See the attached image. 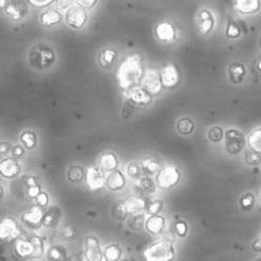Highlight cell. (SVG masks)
<instances>
[{
	"label": "cell",
	"mask_w": 261,
	"mask_h": 261,
	"mask_svg": "<svg viewBox=\"0 0 261 261\" xmlns=\"http://www.w3.org/2000/svg\"><path fill=\"white\" fill-rule=\"evenodd\" d=\"M20 165L14 158H5L0 162V174L7 179H12L20 173Z\"/></svg>",
	"instance_id": "obj_15"
},
{
	"label": "cell",
	"mask_w": 261,
	"mask_h": 261,
	"mask_svg": "<svg viewBox=\"0 0 261 261\" xmlns=\"http://www.w3.org/2000/svg\"><path fill=\"white\" fill-rule=\"evenodd\" d=\"M111 215L114 219H116L118 221H124L125 219H127V217H129L124 199H120L112 203Z\"/></svg>",
	"instance_id": "obj_26"
},
{
	"label": "cell",
	"mask_w": 261,
	"mask_h": 261,
	"mask_svg": "<svg viewBox=\"0 0 261 261\" xmlns=\"http://www.w3.org/2000/svg\"><path fill=\"white\" fill-rule=\"evenodd\" d=\"M252 249L255 253H261V238L256 239L253 244H252Z\"/></svg>",
	"instance_id": "obj_53"
},
{
	"label": "cell",
	"mask_w": 261,
	"mask_h": 261,
	"mask_svg": "<svg viewBox=\"0 0 261 261\" xmlns=\"http://www.w3.org/2000/svg\"><path fill=\"white\" fill-rule=\"evenodd\" d=\"M56 60L53 48L45 43H36L31 47L28 55L30 67L36 71L50 69Z\"/></svg>",
	"instance_id": "obj_2"
},
{
	"label": "cell",
	"mask_w": 261,
	"mask_h": 261,
	"mask_svg": "<svg viewBox=\"0 0 261 261\" xmlns=\"http://www.w3.org/2000/svg\"><path fill=\"white\" fill-rule=\"evenodd\" d=\"M177 130L179 134L181 135H190L194 132V128H195V124L194 121L191 118H181L177 122Z\"/></svg>",
	"instance_id": "obj_36"
},
{
	"label": "cell",
	"mask_w": 261,
	"mask_h": 261,
	"mask_svg": "<svg viewBox=\"0 0 261 261\" xmlns=\"http://www.w3.org/2000/svg\"><path fill=\"white\" fill-rule=\"evenodd\" d=\"M76 4H78V6H80L81 8H84L85 10L86 9H92L97 4V0H77Z\"/></svg>",
	"instance_id": "obj_51"
},
{
	"label": "cell",
	"mask_w": 261,
	"mask_h": 261,
	"mask_svg": "<svg viewBox=\"0 0 261 261\" xmlns=\"http://www.w3.org/2000/svg\"><path fill=\"white\" fill-rule=\"evenodd\" d=\"M106 185L111 191H120L126 186V178L121 171L116 170L106 177Z\"/></svg>",
	"instance_id": "obj_17"
},
{
	"label": "cell",
	"mask_w": 261,
	"mask_h": 261,
	"mask_svg": "<svg viewBox=\"0 0 261 261\" xmlns=\"http://www.w3.org/2000/svg\"><path fill=\"white\" fill-rule=\"evenodd\" d=\"M162 87L165 89H174L181 81V74L178 68L173 63H168L160 71Z\"/></svg>",
	"instance_id": "obj_7"
},
{
	"label": "cell",
	"mask_w": 261,
	"mask_h": 261,
	"mask_svg": "<svg viewBox=\"0 0 261 261\" xmlns=\"http://www.w3.org/2000/svg\"><path fill=\"white\" fill-rule=\"evenodd\" d=\"M140 86L151 96L158 95L163 88L162 84H161L160 72L153 70V69L144 72V75L141 79Z\"/></svg>",
	"instance_id": "obj_9"
},
{
	"label": "cell",
	"mask_w": 261,
	"mask_h": 261,
	"mask_svg": "<svg viewBox=\"0 0 261 261\" xmlns=\"http://www.w3.org/2000/svg\"><path fill=\"white\" fill-rule=\"evenodd\" d=\"M244 162L247 166L257 167L261 165V154L257 153L253 150H249L244 152Z\"/></svg>",
	"instance_id": "obj_39"
},
{
	"label": "cell",
	"mask_w": 261,
	"mask_h": 261,
	"mask_svg": "<svg viewBox=\"0 0 261 261\" xmlns=\"http://www.w3.org/2000/svg\"><path fill=\"white\" fill-rule=\"evenodd\" d=\"M36 202L37 205L44 208L48 205V202H50V197H48V195L45 192H41L36 198Z\"/></svg>",
	"instance_id": "obj_46"
},
{
	"label": "cell",
	"mask_w": 261,
	"mask_h": 261,
	"mask_svg": "<svg viewBox=\"0 0 261 261\" xmlns=\"http://www.w3.org/2000/svg\"><path fill=\"white\" fill-rule=\"evenodd\" d=\"M144 75L142 58L139 54H130L119 65L116 73L118 86L127 91L130 88L140 86L141 79Z\"/></svg>",
	"instance_id": "obj_1"
},
{
	"label": "cell",
	"mask_w": 261,
	"mask_h": 261,
	"mask_svg": "<svg viewBox=\"0 0 261 261\" xmlns=\"http://www.w3.org/2000/svg\"><path fill=\"white\" fill-rule=\"evenodd\" d=\"M246 75L247 70L242 62L235 61L232 62L230 64V67H228V78H230V81L234 85L241 84Z\"/></svg>",
	"instance_id": "obj_21"
},
{
	"label": "cell",
	"mask_w": 261,
	"mask_h": 261,
	"mask_svg": "<svg viewBox=\"0 0 261 261\" xmlns=\"http://www.w3.org/2000/svg\"><path fill=\"white\" fill-rule=\"evenodd\" d=\"M176 228V233L179 237H186L187 233H188V225L185 221H178L175 225Z\"/></svg>",
	"instance_id": "obj_47"
},
{
	"label": "cell",
	"mask_w": 261,
	"mask_h": 261,
	"mask_svg": "<svg viewBox=\"0 0 261 261\" xmlns=\"http://www.w3.org/2000/svg\"><path fill=\"white\" fill-rule=\"evenodd\" d=\"M122 256V249L117 243H111L103 250V258L106 261H119Z\"/></svg>",
	"instance_id": "obj_30"
},
{
	"label": "cell",
	"mask_w": 261,
	"mask_h": 261,
	"mask_svg": "<svg viewBox=\"0 0 261 261\" xmlns=\"http://www.w3.org/2000/svg\"><path fill=\"white\" fill-rule=\"evenodd\" d=\"M145 216L143 213L136 214V215H130L127 220V226L130 228V230L134 232H140L143 230V227H145Z\"/></svg>",
	"instance_id": "obj_33"
},
{
	"label": "cell",
	"mask_w": 261,
	"mask_h": 261,
	"mask_svg": "<svg viewBox=\"0 0 261 261\" xmlns=\"http://www.w3.org/2000/svg\"><path fill=\"white\" fill-rule=\"evenodd\" d=\"M125 203H126V208L129 216L142 213L143 210H145L146 205H148L142 198H139V197L128 198L125 200Z\"/></svg>",
	"instance_id": "obj_28"
},
{
	"label": "cell",
	"mask_w": 261,
	"mask_h": 261,
	"mask_svg": "<svg viewBox=\"0 0 261 261\" xmlns=\"http://www.w3.org/2000/svg\"><path fill=\"white\" fill-rule=\"evenodd\" d=\"M61 20V14L59 11H57L54 8L46 9L41 15H40V21L44 27L51 28L57 23H59Z\"/></svg>",
	"instance_id": "obj_25"
},
{
	"label": "cell",
	"mask_w": 261,
	"mask_h": 261,
	"mask_svg": "<svg viewBox=\"0 0 261 261\" xmlns=\"http://www.w3.org/2000/svg\"><path fill=\"white\" fill-rule=\"evenodd\" d=\"M141 168H142L143 173L148 174V175H153V174L159 173L162 169L160 162L151 157L144 158L141 161Z\"/></svg>",
	"instance_id": "obj_32"
},
{
	"label": "cell",
	"mask_w": 261,
	"mask_h": 261,
	"mask_svg": "<svg viewBox=\"0 0 261 261\" xmlns=\"http://www.w3.org/2000/svg\"><path fill=\"white\" fill-rule=\"evenodd\" d=\"M224 133L220 126H213L208 129L207 137L212 142H220L223 139Z\"/></svg>",
	"instance_id": "obj_42"
},
{
	"label": "cell",
	"mask_w": 261,
	"mask_h": 261,
	"mask_svg": "<svg viewBox=\"0 0 261 261\" xmlns=\"http://www.w3.org/2000/svg\"><path fill=\"white\" fill-rule=\"evenodd\" d=\"M43 215L44 212L42 207L34 205L23 212L21 214V221L27 227L31 228V230H36V228H39L42 225Z\"/></svg>",
	"instance_id": "obj_11"
},
{
	"label": "cell",
	"mask_w": 261,
	"mask_h": 261,
	"mask_svg": "<svg viewBox=\"0 0 261 261\" xmlns=\"http://www.w3.org/2000/svg\"><path fill=\"white\" fill-rule=\"evenodd\" d=\"M86 182L91 191L100 190L106 185L105 172L100 168H89L86 173Z\"/></svg>",
	"instance_id": "obj_14"
},
{
	"label": "cell",
	"mask_w": 261,
	"mask_h": 261,
	"mask_svg": "<svg viewBox=\"0 0 261 261\" xmlns=\"http://www.w3.org/2000/svg\"><path fill=\"white\" fill-rule=\"evenodd\" d=\"M99 168L105 173H111V172L116 171L118 168L117 156L112 152H107L102 154L99 158Z\"/></svg>",
	"instance_id": "obj_23"
},
{
	"label": "cell",
	"mask_w": 261,
	"mask_h": 261,
	"mask_svg": "<svg viewBox=\"0 0 261 261\" xmlns=\"http://www.w3.org/2000/svg\"><path fill=\"white\" fill-rule=\"evenodd\" d=\"M38 185H39L38 181H36V178H34V177H28L25 179V186H27V188L38 186Z\"/></svg>",
	"instance_id": "obj_54"
},
{
	"label": "cell",
	"mask_w": 261,
	"mask_h": 261,
	"mask_svg": "<svg viewBox=\"0 0 261 261\" xmlns=\"http://www.w3.org/2000/svg\"><path fill=\"white\" fill-rule=\"evenodd\" d=\"M6 14L11 19H13L15 21H18L25 17L28 14V9H27L25 4L9 3L6 7Z\"/></svg>",
	"instance_id": "obj_22"
},
{
	"label": "cell",
	"mask_w": 261,
	"mask_h": 261,
	"mask_svg": "<svg viewBox=\"0 0 261 261\" xmlns=\"http://www.w3.org/2000/svg\"><path fill=\"white\" fill-rule=\"evenodd\" d=\"M86 173L84 168H81L78 165H74L69 168L68 170V180L72 184H80L81 181H84V179H86Z\"/></svg>",
	"instance_id": "obj_31"
},
{
	"label": "cell",
	"mask_w": 261,
	"mask_h": 261,
	"mask_svg": "<svg viewBox=\"0 0 261 261\" xmlns=\"http://www.w3.org/2000/svg\"><path fill=\"white\" fill-rule=\"evenodd\" d=\"M61 235L65 238V239H72L75 237L76 235V230L75 227L71 224H65L62 228H61Z\"/></svg>",
	"instance_id": "obj_45"
},
{
	"label": "cell",
	"mask_w": 261,
	"mask_h": 261,
	"mask_svg": "<svg viewBox=\"0 0 261 261\" xmlns=\"http://www.w3.org/2000/svg\"><path fill=\"white\" fill-rule=\"evenodd\" d=\"M33 243H34V248H35V254H34V259L36 258H41L44 255V241L41 237L37 235H33L32 236Z\"/></svg>",
	"instance_id": "obj_41"
},
{
	"label": "cell",
	"mask_w": 261,
	"mask_h": 261,
	"mask_svg": "<svg viewBox=\"0 0 261 261\" xmlns=\"http://www.w3.org/2000/svg\"><path fill=\"white\" fill-rule=\"evenodd\" d=\"M123 261H130V260H129V259H124Z\"/></svg>",
	"instance_id": "obj_59"
},
{
	"label": "cell",
	"mask_w": 261,
	"mask_h": 261,
	"mask_svg": "<svg viewBox=\"0 0 261 261\" xmlns=\"http://www.w3.org/2000/svg\"><path fill=\"white\" fill-rule=\"evenodd\" d=\"M140 185H141V188L144 192L149 193V194H153L156 192L157 190V184H155L151 178L149 177H144L142 178L140 180Z\"/></svg>",
	"instance_id": "obj_44"
},
{
	"label": "cell",
	"mask_w": 261,
	"mask_h": 261,
	"mask_svg": "<svg viewBox=\"0 0 261 261\" xmlns=\"http://www.w3.org/2000/svg\"><path fill=\"white\" fill-rule=\"evenodd\" d=\"M41 193V188L40 185L34 186V187H30L27 189V195L30 198H37V196Z\"/></svg>",
	"instance_id": "obj_48"
},
{
	"label": "cell",
	"mask_w": 261,
	"mask_h": 261,
	"mask_svg": "<svg viewBox=\"0 0 261 261\" xmlns=\"http://www.w3.org/2000/svg\"><path fill=\"white\" fill-rule=\"evenodd\" d=\"M241 33H242V29L238 22L234 20H228L226 25V31H225V35L227 38L236 39L240 37Z\"/></svg>",
	"instance_id": "obj_38"
},
{
	"label": "cell",
	"mask_w": 261,
	"mask_h": 261,
	"mask_svg": "<svg viewBox=\"0 0 261 261\" xmlns=\"http://www.w3.org/2000/svg\"><path fill=\"white\" fill-rule=\"evenodd\" d=\"M10 148H11V144L9 142L3 141L2 144H0V152H2V154H6V152H8Z\"/></svg>",
	"instance_id": "obj_55"
},
{
	"label": "cell",
	"mask_w": 261,
	"mask_h": 261,
	"mask_svg": "<svg viewBox=\"0 0 261 261\" xmlns=\"http://www.w3.org/2000/svg\"><path fill=\"white\" fill-rule=\"evenodd\" d=\"M24 153H25V150H24V148H22V145L18 144L13 148L12 154H13L14 158H21L24 155Z\"/></svg>",
	"instance_id": "obj_52"
},
{
	"label": "cell",
	"mask_w": 261,
	"mask_h": 261,
	"mask_svg": "<svg viewBox=\"0 0 261 261\" xmlns=\"http://www.w3.org/2000/svg\"><path fill=\"white\" fill-rule=\"evenodd\" d=\"M20 234L17 221L11 217H6L0 223V238L3 241H15Z\"/></svg>",
	"instance_id": "obj_12"
},
{
	"label": "cell",
	"mask_w": 261,
	"mask_h": 261,
	"mask_svg": "<svg viewBox=\"0 0 261 261\" xmlns=\"http://www.w3.org/2000/svg\"><path fill=\"white\" fill-rule=\"evenodd\" d=\"M155 34L160 41L168 42L176 38V30L170 21H161L156 25Z\"/></svg>",
	"instance_id": "obj_16"
},
{
	"label": "cell",
	"mask_w": 261,
	"mask_h": 261,
	"mask_svg": "<svg viewBox=\"0 0 261 261\" xmlns=\"http://www.w3.org/2000/svg\"><path fill=\"white\" fill-rule=\"evenodd\" d=\"M167 226V220L162 215H153L146 219L145 230L152 235L161 234Z\"/></svg>",
	"instance_id": "obj_18"
},
{
	"label": "cell",
	"mask_w": 261,
	"mask_h": 261,
	"mask_svg": "<svg viewBox=\"0 0 261 261\" xmlns=\"http://www.w3.org/2000/svg\"><path fill=\"white\" fill-rule=\"evenodd\" d=\"M88 20V14L84 8L78 5L70 7L65 12V22L75 30L83 28Z\"/></svg>",
	"instance_id": "obj_8"
},
{
	"label": "cell",
	"mask_w": 261,
	"mask_h": 261,
	"mask_svg": "<svg viewBox=\"0 0 261 261\" xmlns=\"http://www.w3.org/2000/svg\"><path fill=\"white\" fill-rule=\"evenodd\" d=\"M84 256L87 261H102L103 251L101 250L100 241L94 235H88L85 238Z\"/></svg>",
	"instance_id": "obj_6"
},
{
	"label": "cell",
	"mask_w": 261,
	"mask_h": 261,
	"mask_svg": "<svg viewBox=\"0 0 261 261\" xmlns=\"http://www.w3.org/2000/svg\"><path fill=\"white\" fill-rule=\"evenodd\" d=\"M29 4H31L33 7L35 8H44L53 4V0H29Z\"/></svg>",
	"instance_id": "obj_49"
},
{
	"label": "cell",
	"mask_w": 261,
	"mask_h": 261,
	"mask_svg": "<svg viewBox=\"0 0 261 261\" xmlns=\"http://www.w3.org/2000/svg\"><path fill=\"white\" fill-rule=\"evenodd\" d=\"M215 19L208 10L203 9L198 13V30L200 32V34H208L212 29H213Z\"/></svg>",
	"instance_id": "obj_19"
},
{
	"label": "cell",
	"mask_w": 261,
	"mask_h": 261,
	"mask_svg": "<svg viewBox=\"0 0 261 261\" xmlns=\"http://www.w3.org/2000/svg\"><path fill=\"white\" fill-rule=\"evenodd\" d=\"M239 205L243 211H252L255 205V197L252 193L244 194L239 200Z\"/></svg>",
	"instance_id": "obj_40"
},
{
	"label": "cell",
	"mask_w": 261,
	"mask_h": 261,
	"mask_svg": "<svg viewBox=\"0 0 261 261\" xmlns=\"http://www.w3.org/2000/svg\"><path fill=\"white\" fill-rule=\"evenodd\" d=\"M47 261H67L68 252L61 244H54L46 252Z\"/></svg>",
	"instance_id": "obj_27"
},
{
	"label": "cell",
	"mask_w": 261,
	"mask_h": 261,
	"mask_svg": "<svg viewBox=\"0 0 261 261\" xmlns=\"http://www.w3.org/2000/svg\"><path fill=\"white\" fill-rule=\"evenodd\" d=\"M248 143L251 150L261 154V127L255 128L248 138Z\"/></svg>",
	"instance_id": "obj_35"
},
{
	"label": "cell",
	"mask_w": 261,
	"mask_h": 261,
	"mask_svg": "<svg viewBox=\"0 0 261 261\" xmlns=\"http://www.w3.org/2000/svg\"><path fill=\"white\" fill-rule=\"evenodd\" d=\"M255 261H261V258H258V259H256Z\"/></svg>",
	"instance_id": "obj_58"
},
{
	"label": "cell",
	"mask_w": 261,
	"mask_h": 261,
	"mask_svg": "<svg viewBox=\"0 0 261 261\" xmlns=\"http://www.w3.org/2000/svg\"><path fill=\"white\" fill-rule=\"evenodd\" d=\"M259 45H260V47H261V36H260V39H259Z\"/></svg>",
	"instance_id": "obj_57"
},
{
	"label": "cell",
	"mask_w": 261,
	"mask_h": 261,
	"mask_svg": "<svg viewBox=\"0 0 261 261\" xmlns=\"http://www.w3.org/2000/svg\"><path fill=\"white\" fill-rule=\"evenodd\" d=\"M61 219V210L58 206L51 207L44 212L43 219H42V225L45 227L55 228L58 226Z\"/></svg>",
	"instance_id": "obj_24"
},
{
	"label": "cell",
	"mask_w": 261,
	"mask_h": 261,
	"mask_svg": "<svg viewBox=\"0 0 261 261\" xmlns=\"http://www.w3.org/2000/svg\"><path fill=\"white\" fill-rule=\"evenodd\" d=\"M176 257L174 242L169 238H162L152 243L143 252L145 261H173Z\"/></svg>",
	"instance_id": "obj_3"
},
{
	"label": "cell",
	"mask_w": 261,
	"mask_h": 261,
	"mask_svg": "<svg viewBox=\"0 0 261 261\" xmlns=\"http://www.w3.org/2000/svg\"><path fill=\"white\" fill-rule=\"evenodd\" d=\"M4 194H5V189H4V187L2 186V198H4Z\"/></svg>",
	"instance_id": "obj_56"
},
{
	"label": "cell",
	"mask_w": 261,
	"mask_h": 261,
	"mask_svg": "<svg viewBox=\"0 0 261 261\" xmlns=\"http://www.w3.org/2000/svg\"><path fill=\"white\" fill-rule=\"evenodd\" d=\"M246 136L236 128H230L225 132V151L228 155L236 156L246 148Z\"/></svg>",
	"instance_id": "obj_4"
},
{
	"label": "cell",
	"mask_w": 261,
	"mask_h": 261,
	"mask_svg": "<svg viewBox=\"0 0 261 261\" xmlns=\"http://www.w3.org/2000/svg\"><path fill=\"white\" fill-rule=\"evenodd\" d=\"M145 210H146V213H148L150 216L160 215V213L163 210V202L160 200L152 201L148 205H146Z\"/></svg>",
	"instance_id": "obj_43"
},
{
	"label": "cell",
	"mask_w": 261,
	"mask_h": 261,
	"mask_svg": "<svg viewBox=\"0 0 261 261\" xmlns=\"http://www.w3.org/2000/svg\"><path fill=\"white\" fill-rule=\"evenodd\" d=\"M20 140L27 150H33L37 145V135L34 130H23L20 135Z\"/></svg>",
	"instance_id": "obj_34"
},
{
	"label": "cell",
	"mask_w": 261,
	"mask_h": 261,
	"mask_svg": "<svg viewBox=\"0 0 261 261\" xmlns=\"http://www.w3.org/2000/svg\"><path fill=\"white\" fill-rule=\"evenodd\" d=\"M234 8L240 14H255L261 9L260 0H236Z\"/></svg>",
	"instance_id": "obj_20"
},
{
	"label": "cell",
	"mask_w": 261,
	"mask_h": 261,
	"mask_svg": "<svg viewBox=\"0 0 261 261\" xmlns=\"http://www.w3.org/2000/svg\"><path fill=\"white\" fill-rule=\"evenodd\" d=\"M181 179V173L176 167L168 166L162 168L156 176V184L160 189L169 190L176 187Z\"/></svg>",
	"instance_id": "obj_5"
},
{
	"label": "cell",
	"mask_w": 261,
	"mask_h": 261,
	"mask_svg": "<svg viewBox=\"0 0 261 261\" xmlns=\"http://www.w3.org/2000/svg\"><path fill=\"white\" fill-rule=\"evenodd\" d=\"M125 97L132 106H148L152 102V96L141 86H136L125 91Z\"/></svg>",
	"instance_id": "obj_13"
},
{
	"label": "cell",
	"mask_w": 261,
	"mask_h": 261,
	"mask_svg": "<svg viewBox=\"0 0 261 261\" xmlns=\"http://www.w3.org/2000/svg\"><path fill=\"white\" fill-rule=\"evenodd\" d=\"M117 58V52L115 50H112V48H106L99 53L98 56V62L101 65L103 69L111 68L114 61Z\"/></svg>",
	"instance_id": "obj_29"
},
{
	"label": "cell",
	"mask_w": 261,
	"mask_h": 261,
	"mask_svg": "<svg viewBox=\"0 0 261 261\" xmlns=\"http://www.w3.org/2000/svg\"><path fill=\"white\" fill-rule=\"evenodd\" d=\"M126 173L129 178H132L133 180H141L142 179V168H141V163L137 161H132L129 162L127 167H126Z\"/></svg>",
	"instance_id": "obj_37"
},
{
	"label": "cell",
	"mask_w": 261,
	"mask_h": 261,
	"mask_svg": "<svg viewBox=\"0 0 261 261\" xmlns=\"http://www.w3.org/2000/svg\"><path fill=\"white\" fill-rule=\"evenodd\" d=\"M253 73L257 77L261 78V55H259L253 63Z\"/></svg>",
	"instance_id": "obj_50"
},
{
	"label": "cell",
	"mask_w": 261,
	"mask_h": 261,
	"mask_svg": "<svg viewBox=\"0 0 261 261\" xmlns=\"http://www.w3.org/2000/svg\"><path fill=\"white\" fill-rule=\"evenodd\" d=\"M13 252L19 259H34L35 248L32 236L27 238H17L13 241Z\"/></svg>",
	"instance_id": "obj_10"
}]
</instances>
